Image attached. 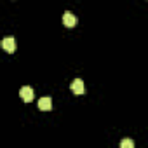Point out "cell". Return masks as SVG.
I'll return each instance as SVG.
<instances>
[{"label": "cell", "mask_w": 148, "mask_h": 148, "mask_svg": "<svg viewBox=\"0 0 148 148\" xmlns=\"http://www.w3.org/2000/svg\"><path fill=\"white\" fill-rule=\"evenodd\" d=\"M19 96H21V99H23V101L30 103V101H33V89H32V87H28V86H25V87H21Z\"/></svg>", "instance_id": "cell-2"}, {"label": "cell", "mask_w": 148, "mask_h": 148, "mask_svg": "<svg viewBox=\"0 0 148 148\" xmlns=\"http://www.w3.org/2000/svg\"><path fill=\"white\" fill-rule=\"evenodd\" d=\"M38 108H40L42 112H49V110L52 108V99L47 98V96H45V98H40V99H38Z\"/></svg>", "instance_id": "cell-5"}, {"label": "cell", "mask_w": 148, "mask_h": 148, "mask_svg": "<svg viewBox=\"0 0 148 148\" xmlns=\"http://www.w3.org/2000/svg\"><path fill=\"white\" fill-rule=\"evenodd\" d=\"M75 23H77V18L73 16L71 12H64L63 14V25L66 28H73V26H75Z\"/></svg>", "instance_id": "cell-4"}, {"label": "cell", "mask_w": 148, "mask_h": 148, "mask_svg": "<svg viewBox=\"0 0 148 148\" xmlns=\"http://www.w3.org/2000/svg\"><path fill=\"white\" fill-rule=\"evenodd\" d=\"M120 148H134V141L132 139H122L120 141Z\"/></svg>", "instance_id": "cell-6"}, {"label": "cell", "mask_w": 148, "mask_h": 148, "mask_svg": "<svg viewBox=\"0 0 148 148\" xmlns=\"http://www.w3.org/2000/svg\"><path fill=\"white\" fill-rule=\"evenodd\" d=\"M71 91L75 92V94H84V91H86V87H84V82H82V79H75L71 82Z\"/></svg>", "instance_id": "cell-3"}, {"label": "cell", "mask_w": 148, "mask_h": 148, "mask_svg": "<svg viewBox=\"0 0 148 148\" xmlns=\"http://www.w3.org/2000/svg\"><path fill=\"white\" fill-rule=\"evenodd\" d=\"M2 49H4L5 52L12 54V52L16 51V40H14L12 37H5V38L2 40Z\"/></svg>", "instance_id": "cell-1"}]
</instances>
